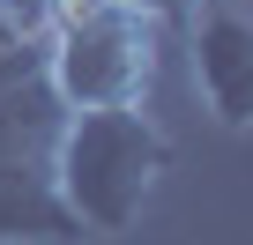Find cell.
<instances>
[{
	"instance_id": "52a82bcc",
	"label": "cell",
	"mask_w": 253,
	"mask_h": 245,
	"mask_svg": "<svg viewBox=\"0 0 253 245\" xmlns=\"http://www.w3.org/2000/svg\"><path fill=\"white\" fill-rule=\"evenodd\" d=\"M112 8H134L149 23H171V15H194V0H112Z\"/></svg>"
},
{
	"instance_id": "3957f363",
	"label": "cell",
	"mask_w": 253,
	"mask_h": 245,
	"mask_svg": "<svg viewBox=\"0 0 253 245\" xmlns=\"http://www.w3.org/2000/svg\"><path fill=\"white\" fill-rule=\"evenodd\" d=\"M194 45V89L216 111V127H253V0H194L186 15Z\"/></svg>"
},
{
	"instance_id": "8992f818",
	"label": "cell",
	"mask_w": 253,
	"mask_h": 245,
	"mask_svg": "<svg viewBox=\"0 0 253 245\" xmlns=\"http://www.w3.org/2000/svg\"><path fill=\"white\" fill-rule=\"evenodd\" d=\"M52 0H0V37H45Z\"/></svg>"
},
{
	"instance_id": "277c9868",
	"label": "cell",
	"mask_w": 253,
	"mask_h": 245,
	"mask_svg": "<svg viewBox=\"0 0 253 245\" xmlns=\"http://www.w3.org/2000/svg\"><path fill=\"white\" fill-rule=\"evenodd\" d=\"M67 104L45 82L38 37H0V164H45L60 141Z\"/></svg>"
},
{
	"instance_id": "6da1fadb",
	"label": "cell",
	"mask_w": 253,
	"mask_h": 245,
	"mask_svg": "<svg viewBox=\"0 0 253 245\" xmlns=\"http://www.w3.org/2000/svg\"><path fill=\"white\" fill-rule=\"evenodd\" d=\"M45 171H52V193L67 201V215L82 223V238H112L149 208L157 178L171 171V134L142 104L67 111Z\"/></svg>"
},
{
	"instance_id": "5b68a950",
	"label": "cell",
	"mask_w": 253,
	"mask_h": 245,
	"mask_svg": "<svg viewBox=\"0 0 253 245\" xmlns=\"http://www.w3.org/2000/svg\"><path fill=\"white\" fill-rule=\"evenodd\" d=\"M30 238H82V223L52 193L45 164H0V245H30Z\"/></svg>"
},
{
	"instance_id": "7a4b0ae2",
	"label": "cell",
	"mask_w": 253,
	"mask_h": 245,
	"mask_svg": "<svg viewBox=\"0 0 253 245\" xmlns=\"http://www.w3.org/2000/svg\"><path fill=\"white\" fill-rule=\"evenodd\" d=\"M38 45H45V82L67 111H112V104H149L164 23L112 8V0H52Z\"/></svg>"
}]
</instances>
